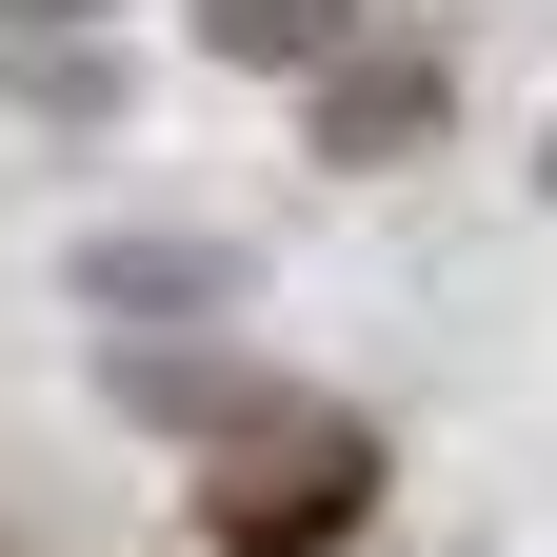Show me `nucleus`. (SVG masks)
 I'll list each match as a JSON object with an SVG mask.
<instances>
[{"instance_id": "nucleus-2", "label": "nucleus", "mask_w": 557, "mask_h": 557, "mask_svg": "<svg viewBox=\"0 0 557 557\" xmlns=\"http://www.w3.org/2000/svg\"><path fill=\"white\" fill-rule=\"evenodd\" d=\"M438 139V60H338L319 81V160H418Z\"/></svg>"}, {"instance_id": "nucleus-3", "label": "nucleus", "mask_w": 557, "mask_h": 557, "mask_svg": "<svg viewBox=\"0 0 557 557\" xmlns=\"http://www.w3.org/2000/svg\"><path fill=\"white\" fill-rule=\"evenodd\" d=\"M338 21H359V0H199L220 60H338Z\"/></svg>"}, {"instance_id": "nucleus-1", "label": "nucleus", "mask_w": 557, "mask_h": 557, "mask_svg": "<svg viewBox=\"0 0 557 557\" xmlns=\"http://www.w3.org/2000/svg\"><path fill=\"white\" fill-rule=\"evenodd\" d=\"M60 278H81L100 319H220L239 299V239H81Z\"/></svg>"}, {"instance_id": "nucleus-4", "label": "nucleus", "mask_w": 557, "mask_h": 557, "mask_svg": "<svg viewBox=\"0 0 557 557\" xmlns=\"http://www.w3.org/2000/svg\"><path fill=\"white\" fill-rule=\"evenodd\" d=\"M537 180H557V160H537Z\"/></svg>"}]
</instances>
